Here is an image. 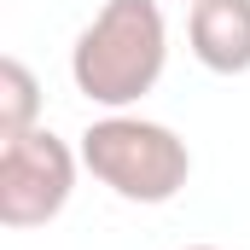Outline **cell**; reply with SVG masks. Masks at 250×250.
Returning <instances> with one entry per match:
<instances>
[{
    "mask_svg": "<svg viewBox=\"0 0 250 250\" xmlns=\"http://www.w3.org/2000/svg\"><path fill=\"white\" fill-rule=\"evenodd\" d=\"M169 64V23L157 0H105L70 47V82L99 111L140 105Z\"/></svg>",
    "mask_w": 250,
    "mask_h": 250,
    "instance_id": "obj_1",
    "label": "cell"
},
{
    "mask_svg": "<svg viewBox=\"0 0 250 250\" xmlns=\"http://www.w3.org/2000/svg\"><path fill=\"white\" fill-rule=\"evenodd\" d=\"M82 169L99 187H111L123 204H169L192 181V151L175 128L128 117V111H105L82 134Z\"/></svg>",
    "mask_w": 250,
    "mask_h": 250,
    "instance_id": "obj_2",
    "label": "cell"
},
{
    "mask_svg": "<svg viewBox=\"0 0 250 250\" xmlns=\"http://www.w3.org/2000/svg\"><path fill=\"white\" fill-rule=\"evenodd\" d=\"M76 169L82 151H70L53 128L0 140V227H47L76 192Z\"/></svg>",
    "mask_w": 250,
    "mask_h": 250,
    "instance_id": "obj_3",
    "label": "cell"
},
{
    "mask_svg": "<svg viewBox=\"0 0 250 250\" xmlns=\"http://www.w3.org/2000/svg\"><path fill=\"white\" fill-rule=\"evenodd\" d=\"M192 59L215 76H245L250 70V0H198L187 12Z\"/></svg>",
    "mask_w": 250,
    "mask_h": 250,
    "instance_id": "obj_4",
    "label": "cell"
},
{
    "mask_svg": "<svg viewBox=\"0 0 250 250\" xmlns=\"http://www.w3.org/2000/svg\"><path fill=\"white\" fill-rule=\"evenodd\" d=\"M41 117V82L23 59H0V140H18Z\"/></svg>",
    "mask_w": 250,
    "mask_h": 250,
    "instance_id": "obj_5",
    "label": "cell"
},
{
    "mask_svg": "<svg viewBox=\"0 0 250 250\" xmlns=\"http://www.w3.org/2000/svg\"><path fill=\"white\" fill-rule=\"evenodd\" d=\"M187 250H215V245H187Z\"/></svg>",
    "mask_w": 250,
    "mask_h": 250,
    "instance_id": "obj_6",
    "label": "cell"
},
{
    "mask_svg": "<svg viewBox=\"0 0 250 250\" xmlns=\"http://www.w3.org/2000/svg\"><path fill=\"white\" fill-rule=\"evenodd\" d=\"M181 6H198V0H181Z\"/></svg>",
    "mask_w": 250,
    "mask_h": 250,
    "instance_id": "obj_7",
    "label": "cell"
}]
</instances>
